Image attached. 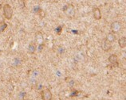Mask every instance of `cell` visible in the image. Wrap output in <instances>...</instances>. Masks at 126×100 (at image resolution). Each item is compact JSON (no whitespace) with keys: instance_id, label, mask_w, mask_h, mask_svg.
<instances>
[{"instance_id":"obj_3","label":"cell","mask_w":126,"mask_h":100,"mask_svg":"<svg viewBox=\"0 0 126 100\" xmlns=\"http://www.w3.org/2000/svg\"><path fill=\"white\" fill-rule=\"evenodd\" d=\"M41 95H42V100H51L52 99V93L50 91V90L48 88L43 90L41 92Z\"/></svg>"},{"instance_id":"obj_10","label":"cell","mask_w":126,"mask_h":100,"mask_svg":"<svg viewBox=\"0 0 126 100\" xmlns=\"http://www.w3.org/2000/svg\"><path fill=\"white\" fill-rule=\"evenodd\" d=\"M118 44L120 45L121 48H125L126 47V38L123 37V38H121L118 40Z\"/></svg>"},{"instance_id":"obj_11","label":"cell","mask_w":126,"mask_h":100,"mask_svg":"<svg viewBox=\"0 0 126 100\" xmlns=\"http://www.w3.org/2000/svg\"><path fill=\"white\" fill-rule=\"evenodd\" d=\"M106 40H107V41H109L110 43H112V42H113L116 40V36L114 35V33H108L107 38H106Z\"/></svg>"},{"instance_id":"obj_2","label":"cell","mask_w":126,"mask_h":100,"mask_svg":"<svg viewBox=\"0 0 126 100\" xmlns=\"http://www.w3.org/2000/svg\"><path fill=\"white\" fill-rule=\"evenodd\" d=\"M65 12V14H66V16L68 17V18H74V16H75V8H74V6H73L72 4H69L67 6V7H66L65 9V11H64Z\"/></svg>"},{"instance_id":"obj_13","label":"cell","mask_w":126,"mask_h":100,"mask_svg":"<svg viewBox=\"0 0 126 100\" xmlns=\"http://www.w3.org/2000/svg\"><path fill=\"white\" fill-rule=\"evenodd\" d=\"M4 23V17L2 16V14L0 13V25H2Z\"/></svg>"},{"instance_id":"obj_4","label":"cell","mask_w":126,"mask_h":100,"mask_svg":"<svg viewBox=\"0 0 126 100\" xmlns=\"http://www.w3.org/2000/svg\"><path fill=\"white\" fill-rule=\"evenodd\" d=\"M111 30L112 32V33H119L121 30V22H113L111 24Z\"/></svg>"},{"instance_id":"obj_8","label":"cell","mask_w":126,"mask_h":100,"mask_svg":"<svg viewBox=\"0 0 126 100\" xmlns=\"http://www.w3.org/2000/svg\"><path fill=\"white\" fill-rule=\"evenodd\" d=\"M35 40H36V42L38 43L39 45L43 44V41H44V39H43V36H42L41 32H37V33H36V34H35Z\"/></svg>"},{"instance_id":"obj_5","label":"cell","mask_w":126,"mask_h":100,"mask_svg":"<svg viewBox=\"0 0 126 100\" xmlns=\"http://www.w3.org/2000/svg\"><path fill=\"white\" fill-rule=\"evenodd\" d=\"M112 43H110L109 41H108L107 40H104L103 42L101 43V49L104 50L105 52H108L112 48Z\"/></svg>"},{"instance_id":"obj_14","label":"cell","mask_w":126,"mask_h":100,"mask_svg":"<svg viewBox=\"0 0 126 100\" xmlns=\"http://www.w3.org/2000/svg\"><path fill=\"white\" fill-rule=\"evenodd\" d=\"M38 14H39V15H40L41 18H44V17H45V13L43 12L42 10H41V11L38 12Z\"/></svg>"},{"instance_id":"obj_15","label":"cell","mask_w":126,"mask_h":100,"mask_svg":"<svg viewBox=\"0 0 126 100\" xmlns=\"http://www.w3.org/2000/svg\"><path fill=\"white\" fill-rule=\"evenodd\" d=\"M62 26H58V27L57 28V29H56V31L58 32V33H59V32L61 33V31H62Z\"/></svg>"},{"instance_id":"obj_7","label":"cell","mask_w":126,"mask_h":100,"mask_svg":"<svg viewBox=\"0 0 126 100\" xmlns=\"http://www.w3.org/2000/svg\"><path fill=\"white\" fill-rule=\"evenodd\" d=\"M93 14H94V17L96 20H100L101 18V10L98 7H96L94 9Z\"/></svg>"},{"instance_id":"obj_1","label":"cell","mask_w":126,"mask_h":100,"mask_svg":"<svg viewBox=\"0 0 126 100\" xmlns=\"http://www.w3.org/2000/svg\"><path fill=\"white\" fill-rule=\"evenodd\" d=\"M3 15L6 19H11L13 16V10L9 4H5L3 6Z\"/></svg>"},{"instance_id":"obj_9","label":"cell","mask_w":126,"mask_h":100,"mask_svg":"<svg viewBox=\"0 0 126 100\" xmlns=\"http://www.w3.org/2000/svg\"><path fill=\"white\" fill-rule=\"evenodd\" d=\"M36 51V43L35 42H31V44L28 46V52L33 54Z\"/></svg>"},{"instance_id":"obj_6","label":"cell","mask_w":126,"mask_h":100,"mask_svg":"<svg viewBox=\"0 0 126 100\" xmlns=\"http://www.w3.org/2000/svg\"><path fill=\"white\" fill-rule=\"evenodd\" d=\"M109 61L111 64L113 66H117L118 65V58L117 56L115 54H112L109 57Z\"/></svg>"},{"instance_id":"obj_16","label":"cell","mask_w":126,"mask_h":100,"mask_svg":"<svg viewBox=\"0 0 126 100\" xmlns=\"http://www.w3.org/2000/svg\"><path fill=\"white\" fill-rule=\"evenodd\" d=\"M43 48H44V45H43V44H42V45H39V48H38V49H38V50H39V52H41L42 50L43 49Z\"/></svg>"},{"instance_id":"obj_12","label":"cell","mask_w":126,"mask_h":100,"mask_svg":"<svg viewBox=\"0 0 126 100\" xmlns=\"http://www.w3.org/2000/svg\"><path fill=\"white\" fill-rule=\"evenodd\" d=\"M7 27V25L6 24V23L4 22L3 24L2 25H0V32H2V31H4V29Z\"/></svg>"}]
</instances>
